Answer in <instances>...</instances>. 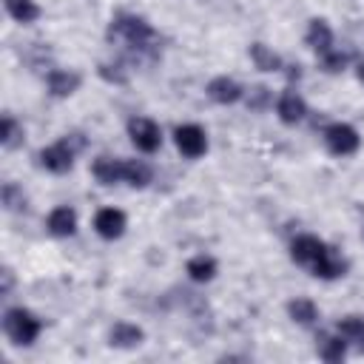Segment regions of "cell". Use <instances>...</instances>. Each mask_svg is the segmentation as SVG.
I'll use <instances>...</instances> for the list:
<instances>
[{"instance_id": "obj_1", "label": "cell", "mask_w": 364, "mask_h": 364, "mask_svg": "<svg viewBox=\"0 0 364 364\" xmlns=\"http://www.w3.org/2000/svg\"><path fill=\"white\" fill-rule=\"evenodd\" d=\"M154 37H156L154 26L139 14H117L108 26V40L125 43L131 48H148Z\"/></svg>"}, {"instance_id": "obj_2", "label": "cell", "mask_w": 364, "mask_h": 364, "mask_svg": "<svg viewBox=\"0 0 364 364\" xmlns=\"http://www.w3.org/2000/svg\"><path fill=\"white\" fill-rule=\"evenodd\" d=\"M82 148H85L82 134H65L63 139L46 145L37 159H40V165H43L46 171H51V173H68V171L74 168L77 151H82Z\"/></svg>"}, {"instance_id": "obj_3", "label": "cell", "mask_w": 364, "mask_h": 364, "mask_svg": "<svg viewBox=\"0 0 364 364\" xmlns=\"http://www.w3.org/2000/svg\"><path fill=\"white\" fill-rule=\"evenodd\" d=\"M3 333L11 338V344L31 347L43 333V321L26 307H9L3 313Z\"/></svg>"}, {"instance_id": "obj_4", "label": "cell", "mask_w": 364, "mask_h": 364, "mask_svg": "<svg viewBox=\"0 0 364 364\" xmlns=\"http://www.w3.org/2000/svg\"><path fill=\"white\" fill-rule=\"evenodd\" d=\"M128 136H131L134 148L142 154H156L162 145V128L148 117H131L128 119Z\"/></svg>"}, {"instance_id": "obj_5", "label": "cell", "mask_w": 364, "mask_h": 364, "mask_svg": "<svg viewBox=\"0 0 364 364\" xmlns=\"http://www.w3.org/2000/svg\"><path fill=\"white\" fill-rule=\"evenodd\" d=\"M324 145L336 156H350V154H355L361 148V136H358V131L353 125L333 122V125L324 128Z\"/></svg>"}, {"instance_id": "obj_6", "label": "cell", "mask_w": 364, "mask_h": 364, "mask_svg": "<svg viewBox=\"0 0 364 364\" xmlns=\"http://www.w3.org/2000/svg\"><path fill=\"white\" fill-rule=\"evenodd\" d=\"M173 142H176L179 154L188 156V159H199V156H205V151H208V134H205V128L196 125V122L176 125Z\"/></svg>"}, {"instance_id": "obj_7", "label": "cell", "mask_w": 364, "mask_h": 364, "mask_svg": "<svg viewBox=\"0 0 364 364\" xmlns=\"http://www.w3.org/2000/svg\"><path fill=\"white\" fill-rule=\"evenodd\" d=\"M125 228H128V216H125L119 208H102V210H97V216H94V230H97V236H102V239H108V242L119 239V236L125 233Z\"/></svg>"}, {"instance_id": "obj_8", "label": "cell", "mask_w": 364, "mask_h": 364, "mask_svg": "<svg viewBox=\"0 0 364 364\" xmlns=\"http://www.w3.org/2000/svg\"><path fill=\"white\" fill-rule=\"evenodd\" d=\"M324 250H327V245H324L318 236H313V233H301V236H296V239L290 242V259H293L296 264H301V267H313V262H316Z\"/></svg>"}, {"instance_id": "obj_9", "label": "cell", "mask_w": 364, "mask_h": 364, "mask_svg": "<svg viewBox=\"0 0 364 364\" xmlns=\"http://www.w3.org/2000/svg\"><path fill=\"white\" fill-rule=\"evenodd\" d=\"M276 114H279V119H282L284 125H299V122L307 117V102H304V97H301L299 91L287 88V91H282L279 100H276Z\"/></svg>"}, {"instance_id": "obj_10", "label": "cell", "mask_w": 364, "mask_h": 364, "mask_svg": "<svg viewBox=\"0 0 364 364\" xmlns=\"http://www.w3.org/2000/svg\"><path fill=\"white\" fill-rule=\"evenodd\" d=\"M80 82H82V77H80L77 71H68V68H51L48 77H46V88H48V94L57 97V100L71 97V94L80 88Z\"/></svg>"}, {"instance_id": "obj_11", "label": "cell", "mask_w": 364, "mask_h": 364, "mask_svg": "<svg viewBox=\"0 0 364 364\" xmlns=\"http://www.w3.org/2000/svg\"><path fill=\"white\" fill-rule=\"evenodd\" d=\"M208 97L213 100V102H219V105H233V102H239L242 97H245V88L233 80V77H213L210 82H208Z\"/></svg>"}, {"instance_id": "obj_12", "label": "cell", "mask_w": 364, "mask_h": 364, "mask_svg": "<svg viewBox=\"0 0 364 364\" xmlns=\"http://www.w3.org/2000/svg\"><path fill=\"white\" fill-rule=\"evenodd\" d=\"M145 341V330L139 324H131V321H117L111 330H108V344L111 347H119V350H134Z\"/></svg>"}, {"instance_id": "obj_13", "label": "cell", "mask_w": 364, "mask_h": 364, "mask_svg": "<svg viewBox=\"0 0 364 364\" xmlns=\"http://www.w3.org/2000/svg\"><path fill=\"white\" fill-rule=\"evenodd\" d=\"M46 228H48L51 236H60V239L74 236V233H77V210L68 208V205H57V208L48 213Z\"/></svg>"}, {"instance_id": "obj_14", "label": "cell", "mask_w": 364, "mask_h": 364, "mask_svg": "<svg viewBox=\"0 0 364 364\" xmlns=\"http://www.w3.org/2000/svg\"><path fill=\"white\" fill-rule=\"evenodd\" d=\"M304 43H307V48H313L318 57L327 54V51L333 48V28L327 26V20H321V17L310 20V23H307V31H304Z\"/></svg>"}, {"instance_id": "obj_15", "label": "cell", "mask_w": 364, "mask_h": 364, "mask_svg": "<svg viewBox=\"0 0 364 364\" xmlns=\"http://www.w3.org/2000/svg\"><path fill=\"white\" fill-rule=\"evenodd\" d=\"M310 273H313L316 279H338V276L347 273V262H344L333 247H327V250L313 262Z\"/></svg>"}, {"instance_id": "obj_16", "label": "cell", "mask_w": 364, "mask_h": 364, "mask_svg": "<svg viewBox=\"0 0 364 364\" xmlns=\"http://www.w3.org/2000/svg\"><path fill=\"white\" fill-rule=\"evenodd\" d=\"M91 173L100 185H117V182H122V159L97 156L94 165H91Z\"/></svg>"}, {"instance_id": "obj_17", "label": "cell", "mask_w": 364, "mask_h": 364, "mask_svg": "<svg viewBox=\"0 0 364 364\" xmlns=\"http://www.w3.org/2000/svg\"><path fill=\"white\" fill-rule=\"evenodd\" d=\"M154 179V171L148 162L142 159H122V182H128L131 188H148Z\"/></svg>"}, {"instance_id": "obj_18", "label": "cell", "mask_w": 364, "mask_h": 364, "mask_svg": "<svg viewBox=\"0 0 364 364\" xmlns=\"http://www.w3.org/2000/svg\"><path fill=\"white\" fill-rule=\"evenodd\" d=\"M287 316H290L296 324L310 327V324H316V321H318V307H316V301H313V299L299 296V299L287 301Z\"/></svg>"}, {"instance_id": "obj_19", "label": "cell", "mask_w": 364, "mask_h": 364, "mask_svg": "<svg viewBox=\"0 0 364 364\" xmlns=\"http://www.w3.org/2000/svg\"><path fill=\"white\" fill-rule=\"evenodd\" d=\"M336 330H338V336H341L347 344H353L355 350L364 353V318H358V316H344V318H338Z\"/></svg>"}, {"instance_id": "obj_20", "label": "cell", "mask_w": 364, "mask_h": 364, "mask_svg": "<svg viewBox=\"0 0 364 364\" xmlns=\"http://www.w3.org/2000/svg\"><path fill=\"white\" fill-rule=\"evenodd\" d=\"M247 54H250V60H253V65H256L259 71H267V74L282 71V57H279L273 48H267L264 43H253V46L247 48Z\"/></svg>"}, {"instance_id": "obj_21", "label": "cell", "mask_w": 364, "mask_h": 364, "mask_svg": "<svg viewBox=\"0 0 364 364\" xmlns=\"http://www.w3.org/2000/svg\"><path fill=\"white\" fill-rule=\"evenodd\" d=\"M216 270H219V264H216V259L213 256H193V259H188V264H185V273L193 279V282H199V284H205V282H210L213 276H216Z\"/></svg>"}, {"instance_id": "obj_22", "label": "cell", "mask_w": 364, "mask_h": 364, "mask_svg": "<svg viewBox=\"0 0 364 364\" xmlns=\"http://www.w3.org/2000/svg\"><path fill=\"white\" fill-rule=\"evenodd\" d=\"M3 6H6V11H9V17L11 20H17V23H23V26H28V23H34V20H40V6L34 3V0H3Z\"/></svg>"}, {"instance_id": "obj_23", "label": "cell", "mask_w": 364, "mask_h": 364, "mask_svg": "<svg viewBox=\"0 0 364 364\" xmlns=\"http://www.w3.org/2000/svg\"><path fill=\"white\" fill-rule=\"evenodd\" d=\"M23 139H26L23 125H20L11 114H3V125H0V145H3V148H9V151H14V148H20V145H23Z\"/></svg>"}, {"instance_id": "obj_24", "label": "cell", "mask_w": 364, "mask_h": 364, "mask_svg": "<svg viewBox=\"0 0 364 364\" xmlns=\"http://www.w3.org/2000/svg\"><path fill=\"white\" fill-rule=\"evenodd\" d=\"M344 355H347V341L341 336H321V344H318V358L321 361L338 364Z\"/></svg>"}, {"instance_id": "obj_25", "label": "cell", "mask_w": 364, "mask_h": 364, "mask_svg": "<svg viewBox=\"0 0 364 364\" xmlns=\"http://www.w3.org/2000/svg\"><path fill=\"white\" fill-rule=\"evenodd\" d=\"M0 196H3V208L6 210H26V193H23V188L20 185H14V182H6L3 185V191H0Z\"/></svg>"}, {"instance_id": "obj_26", "label": "cell", "mask_w": 364, "mask_h": 364, "mask_svg": "<svg viewBox=\"0 0 364 364\" xmlns=\"http://www.w3.org/2000/svg\"><path fill=\"white\" fill-rule=\"evenodd\" d=\"M347 63H350V57L344 54V51H327V54H321V68L324 71H330V74H338V71H344L347 68Z\"/></svg>"}, {"instance_id": "obj_27", "label": "cell", "mask_w": 364, "mask_h": 364, "mask_svg": "<svg viewBox=\"0 0 364 364\" xmlns=\"http://www.w3.org/2000/svg\"><path fill=\"white\" fill-rule=\"evenodd\" d=\"M270 100H273L270 88H264V85H256V88L247 94V108H250V111H264V108L270 105Z\"/></svg>"}, {"instance_id": "obj_28", "label": "cell", "mask_w": 364, "mask_h": 364, "mask_svg": "<svg viewBox=\"0 0 364 364\" xmlns=\"http://www.w3.org/2000/svg\"><path fill=\"white\" fill-rule=\"evenodd\" d=\"M97 74H100L102 80H108V82H117V85H122V82L128 80L119 63H100V68H97Z\"/></svg>"}, {"instance_id": "obj_29", "label": "cell", "mask_w": 364, "mask_h": 364, "mask_svg": "<svg viewBox=\"0 0 364 364\" xmlns=\"http://www.w3.org/2000/svg\"><path fill=\"white\" fill-rule=\"evenodd\" d=\"M0 276H3V287H0V290H3V293H9V290H11V284H14V273H11L9 267H3V273H0Z\"/></svg>"}, {"instance_id": "obj_30", "label": "cell", "mask_w": 364, "mask_h": 364, "mask_svg": "<svg viewBox=\"0 0 364 364\" xmlns=\"http://www.w3.org/2000/svg\"><path fill=\"white\" fill-rule=\"evenodd\" d=\"M355 77H358V82L364 85V60H361V63L355 65Z\"/></svg>"}]
</instances>
